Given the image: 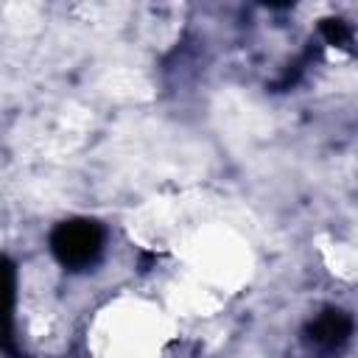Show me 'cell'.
<instances>
[{
  "mask_svg": "<svg viewBox=\"0 0 358 358\" xmlns=\"http://www.w3.org/2000/svg\"><path fill=\"white\" fill-rule=\"evenodd\" d=\"M350 336H352V319H350V313H344L338 308H324L302 330V341L319 352L341 350L350 341Z\"/></svg>",
  "mask_w": 358,
  "mask_h": 358,
  "instance_id": "obj_2",
  "label": "cell"
},
{
  "mask_svg": "<svg viewBox=\"0 0 358 358\" xmlns=\"http://www.w3.org/2000/svg\"><path fill=\"white\" fill-rule=\"evenodd\" d=\"M50 252L64 268L84 271L95 266L103 252V227L92 218H67L53 227Z\"/></svg>",
  "mask_w": 358,
  "mask_h": 358,
  "instance_id": "obj_1",
  "label": "cell"
},
{
  "mask_svg": "<svg viewBox=\"0 0 358 358\" xmlns=\"http://www.w3.org/2000/svg\"><path fill=\"white\" fill-rule=\"evenodd\" d=\"M319 34H322V39H324L327 45H333V48H347V45L352 42V28H350L341 17H324V20L319 22Z\"/></svg>",
  "mask_w": 358,
  "mask_h": 358,
  "instance_id": "obj_3",
  "label": "cell"
}]
</instances>
